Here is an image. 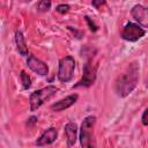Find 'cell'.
<instances>
[{"instance_id":"cell-3","label":"cell","mask_w":148,"mask_h":148,"mask_svg":"<svg viewBox=\"0 0 148 148\" xmlns=\"http://www.w3.org/2000/svg\"><path fill=\"white\" fill-rule=\"evenodd\" d=\"M96 124V117L95 116H88L83 119L80 128V143L84 148L94 147V126Z\"/></svg>"},{"instance_id":"cell-17","label":"cell","mask_w":148,"mask_h":148,"mask_svg":"<svg viewBox=\"0 0 148 148\" xmlns=\"http://www.w3.org/2000/svg\"><path fill=\"white\" fill-rule=\"evenodd\" d=\"M91 5H92L95 8H97V9L99 10L101 6L105 5V0H92V1H91Z\"/></svg>"},{"instance_id":"cell-11","label":"cell","mask_w":148,"mask_h":148,"mask_svg":"<svg viewBox=\"0 0 148 148\" xmlns=\"http://www.w3.org/2000/svg\"><path fill=\"white\" fill-rule=\"evenodd\" d=\"M64 131H65V135L67 140V146L68 147L74 146L77 139V125L73 121H69L65 125Z\"/></svg>"},{"instance_id":"cell-4","label":"cell","mask_w":148,"mask_h":148,"mask_svg":"<svg viewBox=\"0 0 148 148\" xmlns=\"http://www.w3.org/2000/svg\"><path fill=\"white\" fill-rule=\"evenodd\" d=\"M75 69V60L72 56H66L59 60V67H58V80L62 83L69 82L73 79Z\"/></svg>"},{"instance_id":"cell-19","label":"cell","mask_w":148,"mask_h":148,"mask_svg":"<svg viewBox=\"0 0 148 148\" xmlns=\"http://www.w3.org/2000/svg\"><path fill=\"white\" fill-rule=\"evenodd\" d=\"M145 84H146V87L148 88V75H147V77H146V80H145Z\"/></svg>"},{"instance_id":"cell-7","label":"cell","mask_w":148,"mask_h":148,"mask_svg":"<svg viewBox=\"0 0 148 148\" xmlns=\"http://www.w3.org/2000/svg\"><path fill=\"white\" fill-rule=\"evenodd\" d=\"M132 17L142 27L148 28V7L142 5H135L131 9Z\"/></svg>"},{"instance_id":"cell-13","label":"cell","mask_w":148,"mask_h":148,"mask_svg":"<svg viewBox=\"0 0 148 148\" xmlns=\"http://www.w3.org/2000/svg\"><path fill=\"white\" fill-rule=\"evenodd\" d=\"M20 77H21L22 87H23L24 89H29V88L31 87V79H30V76H29L24 71H22L21 74H20Z\"/></svg>"},{"instance_id":"cell-15","label":"cell","mask_w":148,"mask_h":148,"mask_svg":"<svg viewBox=\"0 0 148 148\" xmlns=\"http://www.w3.org/2000/svg\"><path fill=\"white\" fill-rule=\"evenodd\" d=\"M69 8H71L69 5H67V3H61V5H58V6L56 7V10H57L58 13H60V14H65V13H67V12L69 10Z\"/></svg>"},{"instance_id":"cell-8","label":"cell","mask_w":148,"mask_h":148,"mask_svg":"<svg viewBox=\"0 0 148 148\" xmlns=\"http://www.w3.org/2000/svg\"><path fill=\"white\" fill-rule=\"evenodd\" d=\"M27 66L35 72L36 74L40 75V76H45L49 73V67L45 62H43L42 60H39L38 58H36L35 56H29L28 60H27Z\"/></svg>"},{"instance_id":"cell-1","label":"cell","mask_w":148,"mask_h":148,"mask_svg":"<svg viewBox=\"0 0 148 148\" xmlns=\"http://www.w3.org/2000/svg\"><path fill=\"white\" fill-rule=\"evenodd\" d=\"M139 64L133 61L128 64L126 69L117 77L114 82V92L119 97H126L134 90L139 81Z\"/></svg>"},{"instance_id":"cell-2","label":"cell","mask_w":148,"mask_h":148,"mask_svg":"<svg viewBox=\"0 0 148 148\" xmlns=\"http://www.w3.org/2000/svg\"><path fill=\"white\" fill-rule=\"evenodd\" d=\"M58 90L59 89L56 86H47V87H44L42 89L35 90L34 92H31L29 97L30 111H36L37 109H39L46 101L51 99L57 94Z\"/></svg>"},{"instance_id":"cell-16","label":"cell","mask_w":148,"mask_h":148,"mask_svg":"<svg viewBox=\"0 0 148 148\" xmlns=\"http://www.w3.org/2000/svg\"><path fill=\"white\" fill-rule=\"evenodd\" d=\"M84 18H86V21H87V23H88V25H89V29H90L91 31H94V32H95V31H97V30H98V27H97V25L91 21V18H90L89 16H84Z\"/></svg>"},{"instance_id":"cell-5","label":"cell","mask_w":148,"mask_h":148,"mask_svg":"<svg viewBox=\"0 0 148 148\" xmlns=\"http://www.w3.org/2000/svg\"><path fill=\"white\" fill-rule=\"evenodd\" d=\"M96 71H97V66L92 64V59H88L83 66V75L81 77V80L74 84L73 88H79V87H90L95 80H96Z\"/></svg>"},{"instance_id":"cell-14","label":"cell","mask_w":148,"mask_h":148,"mask_svg":"<svg viewBox=\"0 0 148 148\" xmlns=\"http://www.w3.org/2000/svg\"><path fill=\"white\" fill-rule=\"evenodd\" d=\"M51 9V0H39L37 5L38 12H49Z\"/></svg>"},{"instance_id":"cell-12","label":"cell","mask_w":148,"mask_h":148,"mask_svg":"<svg viewBox=\"0 0 148 148\" xmlns=\"http://www.w3.org/2000/svg\"><path fill=\"white\" fill-rule=\"evenodd\" d=\"M15 44H16V50L20 53V56L27 57L28 56V46L25 44V39L23 37V34L18 30L15 32Z\"/></svg>"},{"instance_id":"cell-18","label":"cell","mask_w":148,"mask_h":148,"mask_svg":"<svg viewBox=\"0 0 148 148\" xmlns=\"http://www.w3.org/2000/svg\"><path fill=\"white\" fill-rule=\"evenodd\" d=\"M141 121L145 126H148V109H146L142 113V117H141Z\"/></svg>"},{"instance_id":"cell-20","label":"cell","mask_w":148,"mask_h":148,"mask_svg":"<svg viewBox=\"0 0 148 148\" xmlns=\"http://www.w3.org/2000/svg\"><path fill=\"white\" fill-rule=\"evenodd\" d=\"M23 1H27V0H23Z\"/></svg>"},{"instance_id":"cell-9","label":"cell","mask_w":148,"mask_h":148,"mask_svg":"<svg viewBox=\"0 0 148 148\" xmlns=\"http://www.w3.org/2000/svg\"><path fill=\"white\" fill-rule=\"evenodd\" d=\"M77 98H79L77 94H72V95H69V96H67V97H65V98H62V99H60V101L53 103V104L51 105V110H52V111H56V112H58V111H64V110L71 108L72 105H74V104L76 103Z\"/></svg>"},{"instance_id":"cell-6","label":"cell","mask_w":148,"mask_h":148,"mask_svg":"<svg viewBox=\"0 0 148 148\" xmlns=\"http://www.w3.org/2000/svg\"><path fill=\"white\" fill-rule=\"evenodd\" d=\"M146 34V31L140 27V24H136V23H133V22H128L123 31H121V38L124 40H127V42H136L139 40L141 37H143Z\"/></svg>"},{"instance_id":"cell-10","label":"cell","mask_w":148,"mask_h":148,"mask_svg":"<svg viewBox=\"0 0 148 148\" xmlns=\"http://www.w3.org/2000/svg\"><path fill=\"white\" fill-rule=\"evenodd\" d=\"M58 136V131L56 127H50L47 130H45L42 135L37 139L36 141V145L37 146H46V145H51L52 142L56 141Z\"/></svg>"}]
</instances>
